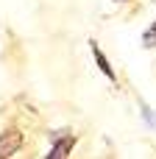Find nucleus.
<instances>
[{"label":"nucleus","instance_id":"obj_1","mask_svg":"<svg viewBox=\"0 0 156 159\" xmlns=\"http://www.w3.org/2000/svg\"><path fill=\"white\" fill-rule=\"evenodd\" d=\"M20 145H22V134H17V131L3 134V137H0V157H11Z\"/></svg>","mask_w":156,"mask_h":159},{"label":"nucleus","instance_id":"obj_2","mask_svg":"<svg viewBox=\"0 0 156 159\" xmlns=\"http://www.w3.org/2000/svg\"><path fill=\"white\" fill-rule=\"evenodd\" d=\"M70 148H73V134H67V140H56V145L50 148L47 157H50V159H61V157L70 154Z\"/></svg>","mask_w":156,"mask_h":159},{"label":"nucleus","instance_id":"obj_3","mask_svg":"<svg viewBox=\"0 0 156 159\" xmlns=\"http://www.w3.org/2000/svg\"><path fill=\"white\" fill-rule=\"evenodd\" d=\"M92 53H95V59H98V67H100V70H103V73H106V75H109L112 81H114V70H112V64L106 61V56L100 53V48H98L95 42H92Z\"/></svg>","mask_w":156,"mask_h":159},{"label":"nucleus","instance_id":"obj_4","mask_svg":"<svg viewBox=\"0 0 156 159\" xmlns=\"http://www.w3.org/2000/svg\"><path fill=\"white\" fill-rule=\"evenodd\" d=\"M142 42H145L148 48H154V45H156V22L151 25V28H148V31H145V36H142Z\"/></svg>","mask_w":156,"mask_h":159},{"label":"nucleus","instance_id":"obj_5","mask_svg":"<svg viewBox=\"0 0 156 159\" xmlns=\"http://www.w3.org/2000/svg\"><path fill=\"white\" fill-rule=\"evenodd\" d=\"M117 3H123V0H117Z\"/></svg>","mask_w":156,"mask_h":159}]
</instances>
